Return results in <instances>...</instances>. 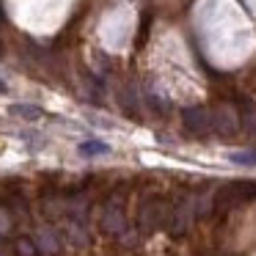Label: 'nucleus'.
Segmentation results:
<instances>
[{"instance_id": "nucleus-1", "label": "nucleus", "mask_w": 256, "mask_h": 256, "mask_svg": "<svg viewBox=\"0 0 256 256\" xmlns=\"http://www.w3.org/2000/svg\"><path fill=\"white\" fill-rule=\"evenodd\" d=\"M171 212H174V206L168 204L162 196H149V198H144L140 206H138V228L144 234H152V232H157V228H162V226L168 228Z\"/></svg>"}, {"instance_id": "nucleus-2", "label": "nucleus", "mask_w": 256, "mask_h": 256, "mask_svg": "<svg viewBox=\"0 0 256 256\" xmlns=\"http://www.w3.org/2000/svg\"><path fill=\"white\" fill-rule=\"evenodd\" d=\"M196 215H198V201H196L193 196H188L184 201H179V204L174 206L171 220H168V232H171L174 237H182Z\"/></svg>"}, {"instance_id": "nucleus-3", "label": "nucleus", "mask_w": 256, "mask_h": 256, "mask_svg": "<svg viewBox=\"0 0 256 256\" xmlns=\"http://www.w3.org/2000/svg\"><path fill=\"white\" fill-rule=\"evenodd\" d=\"M182 124L188 132L193 135H206L215 130V124H212V110L204 105H193V108H184L182 110Z\"/></svg>"}, {"instance_id": "nucleus-4", "label": "nucleus", "mask_w": 256, "mask_h": 256, "mask_svg": "<svg viewBox=\"0 0 256 256\" xmlns=\"http://www.w3.org/2000/svg\"><path fill=\"white\" fill-rule=\"evenodd\" d=\"M212 124L220 135H234L237 132V116H234L228 108H220V110L212 113Z\"/></svg>"}, {"instance_id": "nucleus-5", "label": "nucleus", "mask_w": 256, "mask_h": 256, "mask_svg": "<svg viewBox=\"0 0 256 256\" xmlns=\"http://www.w3.org/2000/svg\"><path fill=\"white\" fill-rule=\"evenodd\" d=\"M124 226H127V220H124V212L122 210H108L105 212V220H102V228L110 234H122Z\"/></svg>"}, {"instance_id": "nucleus-6", "label": "nucleus", "mask_w": 256, "mask_h": 256, "mask_svg": "<svg viewBox=\"0 0 256 256\" xmlns=\"http://www.w3.org/2000/svg\"><path fill=\"white\" fill-rule=\"evenodd\" d=\"M78 152H80L83 157H105V154H110V146H108L105 140L91 138V140H83Z\"/></svg>"}, {"instance_id": "nucleus-7", "label": "nucleus", "mask_w": 256, "mask_h": 256, "mask_svg": "<svg viewBox=\"0 0 256 256\" xmlns=\"http://www.w3.org/2000/svg\"><path fill=\"white\" fill-rule=\"evenodd\" d=\"M12 113H14V116L28 118V122H36V118L44 116V110H42V108H34V105H14V108H12Z\"/></svg>"}, {"instance_id": "nucleus-8", "label": "nucleus", "mask_w": 256, "mask_h": 256, "mask_svg": "<svg viewBox=\"0 0 256 256\" xmlns=\"http://www.w3.org/2000/svg\"><path fill=\"white\" fill-rule=\"evenodd\" d=\"M232 162L234 166H256V152H234Z\"/></svg>"}, {"instance_id": "nucleus-9", "label": "nucleus", "mask_w": 256, "mask_h": 256, "mask_svg": "<svg viewBox=\"0 0 256 256\" xmlns=\"http://www.w3.org/2000/svg\"><path fill=\"white\" fill-rule=\"evenodd\" d=\"M20 250H22L25 256H36V248L28 242V240H20Z\"/></svg>"}, {"instance_id": "nucleus-10", "label": "nucleus", "mask_w": 256, "mask_h": 256, "mask_svg": "<svg viewBox=\"0 0 256 256\" xmlns=\"http://www.w3.org/2000/svg\"><path fill=\"white\" fill-rule=\"evenodd\" d=\"M6 91H8V86L3 83V80H0V94H6Z\"/></svg>"}]
</instances>
